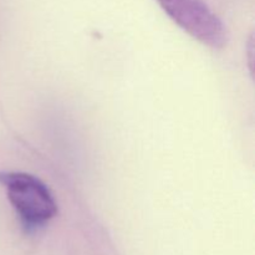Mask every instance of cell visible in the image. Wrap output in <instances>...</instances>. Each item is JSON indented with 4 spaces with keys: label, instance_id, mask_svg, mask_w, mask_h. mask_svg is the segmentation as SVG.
I'll use <instances>...</instances> for the list:
<instances>
[{
    "label": "cell",
    "instance_id": "obj_1",
    "mask_svg": "<svg viewBox=\"0 0 255 255\" xmlns=\"http://www.w3.org/2000/svg\"><path fill=\"white\" fill-rule=\"evenodd\" d=\"M0 184L25 224L39 227L57 214V204L46 184L22 172H0Z\"/></svg>",
    "mask_w": 255,
    "mask_h": 255
},
{
    "label": "cell",
    "instance_id": "obj_2",
    "mask_svg": "<svg viewBox=\"0 0 255 255\" xmlns=\"http://www.w3.org/2000/svg\"><path fill=\"white\" fill-rule=\"evenodd\" d=\"M163 11L181 27L212 49H223L228 32L204 0H156Z\"/></svg>",
    "mask_w": 255,
    "mask_h": 255
}]
</instances>
